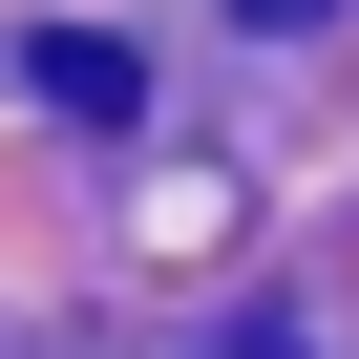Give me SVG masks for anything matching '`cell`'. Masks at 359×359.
I'll use <instances>...</instances> for the list:
<instances>
[{"mask_svg": "<svg viewBox=\"0 0 359 359\" xmlns=\"http://www.w3.org/2000/svg\"><path fill=\"white\" fill-rule=\"evenodd\" d=\"M43 106H64V127H127V106H148V64H127V43H85V22H64V43H43Z\"/></svg>", "mask_w": 359, "mask_h": 359, "instance_id": "6da1fadb", "label": "cell"}, {"mask_svg": "<svg viewBox=\"0 0 359 359\" xmlns=\"http://www.w3.org/2000/svg\"><path fill=\"white\" fill-rule=\"evenodd\" d=\"M233 22H275V43H296V22H338V0H233Z\"/></svg>", "mask_w": 359, "mask_h": 359, "instance_id": "7a4b0ae2", "label": "cell"}]
</instances>
